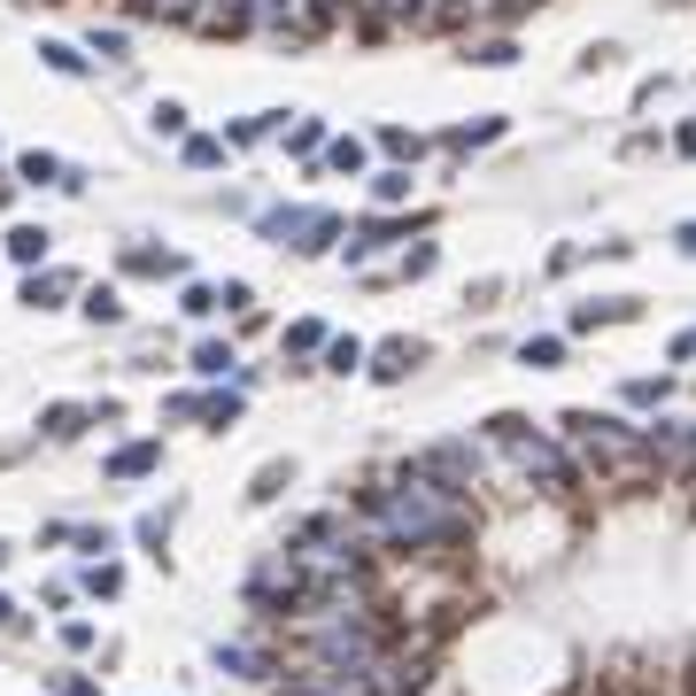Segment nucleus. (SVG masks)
I'll use <instances>...</instances> for the list:
<instances>
[{"label": "nucleus", "instance_id": "obj_10", "mask_svg": "<svg viewBox=\"0 0 696 696\" xmlns=\"http://www.w3.org/2000/svg\"><path fill=\"white\" fill-rule=\"evenodd\" d=\"M410 364H418V348H410V341H387V348H379V364H371V379H402Z\"/></svg>", "mask_w": 696, "mask_h": 696}, {"label": "nucleus", "instance_id": "obj_4", "mask_svg": "<svg viewBox=\"0 0 696 696\" xmlns=\"http://www.w3.org/2000/svg\"><path fill=\"white\" fill-rule=\"evenodd\" d=\"M334 232H341V217H334V209H271V217H264V240L302 248V256H310V248H326Z\"/></svg>", "mask_w": 696, "mask_h": 696}, {"label": "nucleus", "instance_id": "obj_12", "mask_svg": "<svg viewBox=\"0 0 696 696\" xmlns=\"http://www.w3.org/2000/svg\"><path fill=\"white\" fill-rule=\"evenodd\" d=\"M217 666H225V674H264V658H256L248 643H217Z\"/></svg>", "mask_w": 696, "mask_h": 696}, {"label": "nucleus", "instance_id": "obj_29", "mask_svg": "<svg viewBox=\"0 0 696 696\" xmlns=\"http://www.w3.org/2000/svg\"><path fill=\"white\" fill-rule=\"evenodd\" d=\"M682 156H696V125H689V132H682Z\"/></svg>", "mask_w": 696, "mask_h": 696}, {"label": "nucleus", "instance_id": "obj_5", "mask_svg": "<svg viewBox=\"0 0 696 696\" xmlns=\"http://www.w3.org/2000/svg\"><path fill=\"white\" fill-rule=\"evenodd\" d=\"M410 465H418L426 480H441V488H457V496H465V488L480 480V457H473V441H434V449H418Z\"/></svg>", "mask_w": 696, "mask_h": 696}, {"label": "nucleus", "instance_id": "obj_30", "mask_svg": "<svg viewBox=\"0 0 696 696\" xmlns=\"http://www.w3.org/2000/svg\"><path fill=\"white\" fill-rule=\"evenodd\" d=\"M8 619H16V604H8V596H0V627H8Z\"/></svg>", "mask_w": 696, "mask_h": 696}, {"label": "nucleus", "instance_id": "obj_16", "mask_svg": "<svg viewBox=\"0 0 696 696\" xmlns=\"http://www.w3.org/2000/svg\"><path fill=\"white\" fill-rule=\"evenodd\" d=\"M78 426H86V410H78V402H62V410H47V434H54V441H70Z\"/></svg>", "mask_w": 696, "mask_h": 696}, {"label": "nucleus", "instance_id": "obj_18", "mask_svg": "<svg viewBox=\"0 0 696 696\" xmlns=\"http://www.w3.org/2000/svg\"><path fill=\"white\" fill-rule=\"evenodd\" d=\"M379 148H387V156H402V163H410V156H418V132H402V125H387V132H379Z\"/></svg>", "mask_w": 696, "mask_h": 696}, {"label": "nucleus", "instance_id": "obj_24", "mask_svg": "<svg viewBox=\"0 0 696 696\" xmlns=\"http://www.w3.org/2000/svg\"><path fill=\"white\" fill-rule=\"evenodd\" d=\"M217 302H225V295H217V287H186V310H193V318H209V310H217Z\"/></svg>", "mask_w": 696, "mask_h": 696}, {"label": "nucleus", "instance_id": "obj_31", "mask_svg": "<svg viewBox=\"0 0 696 696\" xmlns=\"http://www.w3.org/2000/svg\"><path fill=\"white\" fill-rule=\"evenodd\" d=\"M318 8H341V0H318Z\"/></svg>", "mask_w": 696, "mask_h": 696}, {"label": "nucleus", "instance_id": "obj_23", "mask_svg": "<svg viewBox=\"0 0 696 696\" xmlns=\"http://www.w3.org/2000/svg\"><path fill=\"white\" fill-rule=\"evenodd\" d=\"M480 62H488V70H504V62H519V47H511V39H488V47H480Z\"/></svg>", "mask_w": 696, "mask_h": 696}, {"label": "nucleus", "instance_id": "obj_3", "mask_svg": "<svg viewBox=\"0 0 696 696\" xmlns=\"http://www.w3.org/2000/svg\"><path fill=\"white\" fill-rule=\"evenodd\" d=\"M488 434H496V441L511 449V465H519L526 480H541L549 496H565V488L580 480V465H573V457H565L557 441H541V434H526V418H511V410H504V418H488Z\"/></svg>", "mask_w": 696, "mask_h": 696}, {"label": "nucleus", "instance_id": "obj_22", "mask_svg": "<svg viewBox=\"0 0 696 696\" xmlns=\"http://www.w3.org/2000/svg\"><path fill=\"white\" fill-rule=\"evenodd\" d=\"M86 310H93V318H101V326H117V318H125V310H117V295H109V287H93V295H86Z\"/></svg>", "mask_w": 696, "mask_h": 696}, {"label": "nucleus", "instance_id": "obj_14", "mask_svg": "<svg viewBox=\"0 0 696 696\" xmlns=\"http://www.w3.org/2000/svg\"><path fill=\"white\" fill-rule=\"evenodd\" d=\"M519 356H526V364H534V371H549V364L565 356V341H557V334H541V341H526Z\"/></svg>", "mask_w": 696, "mask_h": 696}, {"label": "nucleus", "instance_id": "obj_7", "mask_svg": "<svg viewBox=\"0 0 696 696\" xmlns=\"http://www.w3.org/2000/svg\"><path fill=\"white\" fill-rule=\"evenodd\" d=\"M287 696H371V682L364 674H334V666H302L287 682Z\"/></svg>", "mask_w": 696, "mask_h": 696}, {"label": "nucleus", "instance_id": "obj_13", "mask_svg": "<svg viewBox=\"0 0 696 696\" xmlns=\"http://www.w3.org/2000/svg\"><path fill=\"white\" fill-rule=\"evenodd\" d=\"M193 371H209V379H217V371H232V348H225V341H201V348H193Z\"/></svg>", "mask_w": 696, "mask_h": 696}, {"label": "nucleus", "instance_id": "obj_27", "mask_svg": "<svg viewBox=\"0 0 696 696\" xmlns=\"http://www.w3.org/2000/svg\"><path fill=\"white\" fill-rule=\"evenodd\" d=\"M674 240H682V256H696V225H682V232H674Z\"/></svg>", "mask_w": 696, "mask_h": 696}, {"label": "nucleus", "instance_id": "obj_1", "mask_svg": "<svg viewBox=\"0 0 696 696\" xmlns=\"http://www.w3.org/2000/svg\"><path fill=\"white\" fill-rule=\"evenodd\" d=\"M457 534H473V504L457 488L426 480L418 465L402 480H387L364 511V541H379V549H434V541H457Z\"/></svg>", "mask_w": 696, "mask_h": 696}, {"label": "nucleus", "instance_id": "obj_17", "mask_svg": "<svg viewBox=\"0 0 696 696\" xmlns=\"http://www.w3.org/2000/svg\"><path fill=\"white\" fill-rule=\"evenodd\" d=\"M326 364H334V371H356V364H364V341H326Z\"/></svg>", "mask_w": 696, "mask_h": 696}, {"label": "nucleus", "instance_id": "obj_11", "mask_svg": "<svg viewBox=\"0 0 696 696\" xmlns=\"http://www.w3.org/2000/svg\"><path fill=\"white\" fill-rule=\"evenodd\" d=\"M8 256H16V264H39V256H47V232H39V225H16V232H8Z\"/></svg>", "mask_w": 696, "mask_h": 696}, {"label": "nucleus", "instance_id": "obj_21", "mask_svg": "<svg viewBox=\"0 0 696 696\" xmlns=\"http://www.w3.org/2000/svg\"><path fill=\"white\" fill-rule=\"evenodd\" d=\"M287 348H295V356H310V348H326V326H310V318H302V326L287 334Z\"/></svg>", "mask_w": 696, "mask_h": 696}, {"label": "nucleus", "instance_id": "obj_28", "mask_svg": "<svg viewBox=\"0 0 696 696\" xmlns=\"http://www.w3.org/2000/svg\"><path fill=\"white\" fill-rule=\"evenodd\" d=\"M62 696H101V689L93 682H62Z\"/></svg>", "mask_w": 696, "mask_h": 696}, {"label": "nucleus", "instance_id": "obj_6", "mask_svg": "<svg viewBox=\"0 0 696 696\" xmlns=\"http://www.w3.org/2000/svg\"><path fill=\"white\" fill-rule=\"evenodd\" d=\"M650 441V473H689L696 465V426H643Z\"/></svg>", "mask_w": 696, "mask_h": 696}, {"label": "nucleus", "instance_id": "obj_2", "mask_svg": "<svg viewBox=\"0 0 696 696\" xmlns=\"http://www.w3.org/2000/svg\"><path fill=\"white\" fill-rule=\"evenodd\" d=\"M565 441L580 449V465H596V480H650V441L627 418H596V410H565Z\"/></svg>", "mask_w": 696, "mask_h": 696}, {"label": "nucleus", "instance_id": "obj_26", "mask_svg": "<svg viewBox=\"0 0 696 696\" xmlns=\"http://www.w3.org/2000/svg\"><path fill=\"white\" fill-rule=\"evenodd\" d=\"M379 8H387V16H418L426 0H379Z\"/></svg>", "mask_w": 696, "mask_h": 696}, {"label": "nucleus", "instance_id": "obj_25", "mask_svg": "<svg viewBox=\"0 0 696 696\" xmlns=\"http://www.w3.org/2000/svg\"><path fill=\"white\" fill-rule=\"evenodd\" d=\"M156 16H201V0H148Z\"/></svg>", "mask_w": 696, "mask_h": 696}, {"label": "nucleus", "instance_id": "obj_20", "mask_svg": "<svg viewBox=\"0 0 696 696\" xmlns=\"http://www.w3.org/2000/svg\"><path fill=\"white\" fill-rule=\"evenodd\" d=\"M371 193H379V201H402V193H410V171H379L371 178Z\"/></svg>", "mask_w": 696, "mask_h": 696}, {"label": "nucleus", "instance_id": "obj_15", "mask_svg": "<svg viewBox=\"0 0 696 696\" xmlns=\"http://www.w3.org/2000/svg\"><path fill=\"white\" fill-rule=\"evenodd\" d=\"M62 287H70V279H31V287H23V302H31V310H54V302H62Z\"/></svg>", "mask_w": 696, "mask_h": 696}, {"label": "nucleus", "instance_id": "obj_19", "mask_svg": "<svg viewBox=\"0 0 696 696\" xmlns=\"http://www.w3.org/2000/svg\"><path fill=\"white\" fill-rule=\"evenodd\" d=\"M186 163H193V171H209V163H225V140H186Z\"/></svg>", "mask_w": 696, "mask_h": 696}, {"label": "nucleus", "instance_id": "obj_9", "mask_svg": "<svg viewBox=\"0 0 696 696\" xmlns=\"http://www.w3.org/2000/svg\"><path fill=\"white\" fill-rule=\"evenodd\" d=\"M295 8H302V0H248V23H264V31H287V23H295Z\"/></svg>", "mask_w": 696, "mask_h": 696}, {"label": "nucleus", "instance_id": "obj_8", "mask_svg": "<svg viewBox=\"0 0 696 696\" xmlns=\"http://www.w3.org/2000/svg\"><path fill=\"white\" fill-rule=\"evenodd\" d=\"M156 465H163V449H156V441H132V449L109 457V480H140V473H156Z\"/></svg>", "mask_w": 696, "mask_h": 696}]
</instances>
